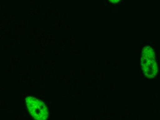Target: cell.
<instances>
[{
	"label": "cell",
	"instance_id": "2",
	"mask_svg": "<svg viewBox=\"0 0 160 120\" xmlns=\"http://www.w3.org/2000/svg\"><path fill=\"white\" fill-rule=\"evenodd\" d=\"M141 64L145 76L149 78L156 76L158 67L155 60V52L151 47L146 46L143 49Z\"/></svg>",
	"mask_w": 160,
	"mask_h": 120
},
{
	"label": "cell",
	"instance_id": "1",
	"mask_svg": "<svg viewBox=\"0 0 160 120\" xmlns=\"http://www.w3.org/2000/svg\"><path fill=\"white\" fill-rule=\"evenodd\" d=\"M25 101L29 113L33 118L38 120H46L48 118V110L42 101L33 97H26Z\"/></svg>",
	"mask_w": 160,
	"mask_h": 120
}]
</instances>
